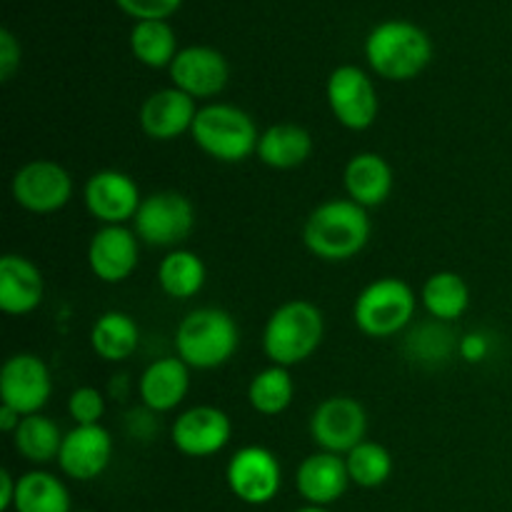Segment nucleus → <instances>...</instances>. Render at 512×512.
Masks as SVG:
<instances>
[{
  "mask_svg": "<svg viewBox=\"0 0 512 512\" xmlns=\"http://www.w3.org/2000/svg\"><path fill=\"white\" fill-rule=\"evenodd\" d=\"M370 233L373 225L363 205L350 198H333L308 215L303 225V245L325 263H345L363 253Z\"/></svg>",
  "mask_w": 512,
  "mask_h": 512,
  "instance_id": "f257e3e1",
  "label": "nucleus"
},
{
  "mask_svg": "<svg viewBox=\"0 0 512 512\" xmlns=\"http://www.w3.org/2000/svg\"><path fill=\"white\" fill-rule=\"evenodd\" d=\"M365 58L380 78L403 83L428 68L433 60V40L410 20H383L365 38Z\"/></svg>",
  "mask_w": 512,
  "mask_h": 512,
  "instance_id": "f03ea898",
  "label": "nucleus"
},
{
  "mask_svg": "<svg viewBox=\"0 0 512 512\" xmlns=\"http://www.w3.org/2000/svg\"><path fill=\"white\" fill-rule=\"evenodd\" d=\"M325 335V318L310 300H288L270 313L263 330L265 358L280 368H293L313 358Z\"/></svg>",
  "mask_w": 512,
  "mask_h": 512,
  "instance_id": "7ed1b4c3",
  "label": "nucleus"
},
{
  "mask_svg": "<svg viewBox=\"0 0 512 512\" xmlns=\"http://www.w3.org/2000/svg\"><path fill=\"white\" fill-rule=\"evenodd\" d=\"M240 345V330L223 308H195L175 330V350L188 368L215 370L228 363Z\"/></svg>",
  "mask_w": 512,
  "mask_h": 512,
  "instance_id": "20e7f679",
  "label": "nucleus"
},
{
  "mask_svg": "<svg viewBox=\"0 0 512 512\" xmlns=\"http://www.w3.org/2000/svg\"><path fill=\"white\" fill-rule=\"evenodd\" d=\"M193 143L220 163H243L258 150V125L243 108L230 103H208L195 115Z\"/></svg>",
  "mask_w": 512,
  "mask_h": 512,
  "instance_id": "39448f33",
  "label": "nucleus"
},
{
  "mask_svg": "<svg viewBox=\"0 0 512 512\" xmlns=\"http://www.w3.org/2000/svg\"><path fill=\"white\" fill-rule=\"evenodd\" d=\"M415 310V290L403 278L385 275L360 290L353 305V320L368 338H393L408 328Z\"/></svg>",
  "mask_w": 512,
  "mask_h": 512,
  "instance_id": "423d86ee",
  "label": "nucleus"
},
{
  "mask_svg": "<svg viewBox=\"0 0 512 512\" xmlns=\"http://www.w3.org/2000/svg\"><path fill=\"white\" fill-rule=\"evenodd\" d=\"M195 228V208L183 193L163 190L145 195L133 218L140 243L153 248H178Z\"/></svg>",
  "mask_w": 512,
  "mask_h": 512,
  "instance_id": "0eeeda50",
  "label": "nucleus"
},
{
  "mask_svg": "<svg viewBox=\"0 0 512 512\" xmlns=\"http://www.w3.org/2000/svg\"><path fill=\"white\" fill-rule=\"evenodd\" d=\"M225 480L240 503L268 505L283 488V468L273 450L263 445H245L228 460Z\"/></svg>",
  "mask_w": 512,
  "mask_h": 512,
  "instance_id": "6e6552de",
  "label": "nucleus"
},
{
  "mask_svg": "<svg viewBox=\"0 0 512 512\" xmlns=\"http://www.w3.org/2000/svg\"><path fill=\"white\" fill-rule=\"evenodd\" d=\"M368 433V413L348 395L325 398L310 415V438L323 453L348 455Z\"/></svg>",
  "mask_w": 512,
  "mask_h": 512,
  "instance_id": "1a4fd4ad",
  "label": "nucleus"
},
{
  "mask_svg": "<svg viewBox=\"0 0 512 512\" xmlns=\"http://www.w3.org/2000/svg\"><path fill=\"white\" fill-rule=\"evenodd\" d=\"M328 105L333 118L348 130H368L378 120L380 100L373 80L358 65H340L330 73Z\"/></svg>",
  "mask_w": 512,
  "mask_h": 512,
  "instance_id": "9d476101",
  "label": "nucleus"
},
{
  "mask_svg": "<svg viewBox=\"0 0 512 512\" xmlns=\"http://www.w3.org/2000/svg\"><path fill=\"white\" fill-rule=\"evenodd\" d=\"M15 203L35 215L58 213L73 198V178L55 160H30L13 175Z\"/></svg>",
  "mask_w": 512,
  "mask_h": 512,
  "instance_id": "9b49d317",
  "label": "nucleus"
},
{
  "mask_svg": "<svg viewBox=\"0 0 512 512\" xmlns=\"http://www.w3.org/2000/svg\"><path fill=\"white\" fill-rule=\"evenodd\" d=\"M53 395V378L45 365L33 353L10 355L0 370V400L20 415H35L48 405Z\"/></svg>",
  "mask_w": 512,
  "mask_h": 512,
  "instance_id": "f8f14e48",
  "label": "nucleus"
},
{
  "mask_svg": "<svg viewBox=\"0 0 512 512\" xmlns=\"http://www.w3.org/2000/svg\"><path fill=\"white\" fill-rule=\"evenodd\" d=\"M233 423L228 413L215 405H195L183 410L170 425V443L188 458H210L228 448Z\"/></svg>",
  "mask_w": 512,
  "mask_h": 512,
  "instance_id": "ddd939ff",
  "label": "nucleus"
},
{
  "mask_svg": "<svg viewBox=\"0 0 512 512\" xmlns=\"http://www.w3.org/2000/svg\"><path fill=\"white\" fill-rule=\"evenodd\" d=\"M88 213L103 225L133 223L143 195L138 183L123 170H98L88 178L83 190Z\"/></svg>",
  "mask_w": 512,
  "mask_h": 512,
  "instance_id": "4468645a",
  "label": "nucleus"
},
{
  "mask_svg": "<svg viewBox=\"0 0 512 512\" xmlns=\"http://www.w3.org/2000/svg\"><path fill=\"white\" fill-rule=\"evenodd\" d=\"M173 88L183 90L190 98H215L225 90L230 80V65L220 50L210 45H188L180 48L170 65Z\"/></svg>",
  "mask_w": 512,
  "mask_h": 512,
  "instance_id": "2eb2a0df",
  "label": "nucleus"
},
{
  "mask_svg": "<svg viewBox=\"0 0 512 512\" xmlns=\"http://www.w3.org/2000/svg\"><path fill=\"white\" fill-rule=\"evenodd\" d=\"M113 458V435L103 425H75L60 448L58 465L68 478L90 483L108 470Z\"/></svg>",
  "mask_w": 512,
  "mask_h": 512,
  "instance_id": "dca6fc26",
  "label": "nucleus"
},
{
  "mask_svg": "<svg viewBox=\"0 0 512 512\" xmlns=\"http://www.w3.org/2000/svg\"><path fill=\"white\" fill-rule=\"evenodd\" d=\"M140 260V238L125 225H103L88 245V265L103 283H123L135 273Z\"/></svg>",
  "mask_w": 512,
  "mask_h": 512,
  "instance_id": "f3484780",
  "label": "nucleus"
},
{
  "mask_svg": "<svg viewBox=\"0 0 512 512\" xmlns=\"http://www.w3.org/2000/svg\"><path fill=\"white\" fill-rule=\"evenodd\" d=\"M198 115L195 98L178 88H163L150 93L140 105V130L153 140H175L190 133Z\"/></svg>",
  "mask_w": 512,
  "mask_h": 512,
  "instance_id": "a211bd4d",
  "label": "nucleus"
},
{
  "mask_svg": "<svg viewBox=\"0 0 512 512\" xmlns=\"http://www.w3.org/2000/svg\"><path fill=\"white\" fill-rule=\"evenodd\" d=\"M350 485L348 465L345 458L333 453H313L298 465L295 473V488H298L300 498L308 505H318V508H328V505L338 503L345 495Z\"/></svg>",
  "mask_w": 512,
  "mask_h": 512,
  "instance_id": "6ab92c4d",
  "label": "nucleus"
},
{
  "mask_svg": "<svg viewBox=\"0 0 512 512\" xmlns=\"http://www.w3.org/2000/svg\"><path fill=\"white\" fill-rule=\"evenodd\" d=\"M45 280L38 265L25 255L8 253L0 260V310L5 315H28L40 308Z\"/></svg>",
  "mask_w": 512,
  "mask_h": 512,
  "instance_id": "aec40b11",
  "label": "nucleus"
},
{
  "mask_svg": "<svg viewBox=\"0 0 512 512\" xmlns=\"http://www.w3.org/2000/svg\"><path fill=\"white\" fill-rule=\"evenodd\" d=\"M140 400L143 408L153 410L155 415L170 413L185 400L190 390V368L183 360L175 358H158L143 370L140 375Z\"/></svg>",
  "mask_w": 512,
  "mask_h": 512,
  "instance_id": "412c9836",
  "label": "nucleus"
},
{
  "mask_svg": "<svg viewBox=\"0 0 512 512\" xmlns=\"http://www.w3.org/2000/svg\"><path fill=\"white\" fill-rule=\"evenodd\" d=\"M343 185L353 203L378 208L393 193V168L380 153H358L345 165Z\"/></svg>",
  "mask_w": 512,
  "mask_h": 512,
  "instance_id": "4be33fe9",
  "label": "nucleus"
},
{
  "mask_svg": "<svg viewBox=\"0 0 512 512\" xmlns=\"http://www.w3.org/2000/svg\"><path fill=\"white\" fill-rule=\"evenodd\" d=\"M255 155L273 170L300 168L313 155V135L298 123H275L260 133Z\"/></svg>",
  "mask_w": 512,
  "mask_h": 512,
  "instance_id": "5701e85b",
  "label": "nucleus"
},
{
  "mask_svg": "<svg viewBox=\"0 0 512 512\" xmlns=\"http://www.w3.org/2000/svg\"><path fill=\"white\" fill-rule=\"evenodd\" d=\"M90 345L105 363H123L138 350L140 328L133 315L123 310H108L90 328Z\"/></svg>",
  "mask_w": 512,
  "mask_h": 512,
  "instance_id": "b1692460",
  "label": "nucleus"
},
{
  "mask_svg": "<svg viewBox=\"0 0 512 512\" xmlns=\"http://www.w3.org/2000/svg\"><path fill=\"white\" fill-rule=\"evenodd\" d=\"M420 303H423L425 313L440 323H455L465 315L470 305V288L465 283L463 275L453 273V270H440L433 273L423 283L420 290Z\"/></svg>",
  "mask_w": 512,
  "mask_h": 512,
  "instance_id": "393cba45",
  "label": "nucleus"
},
{
  "mask_svg": "<svg viewBox=\"0 0 512 512\" xmlns=\"http://www.w3.org/2000/svg\"><path fill=\"white\" fill-rule=\"evenodd\" d=\"M205 278H208V270H205L203 258L193 250H170L158 265L160 290L173 300L195 298L203 290Z\"/></svg>",
  "mask_w": 512,
  "mask_h": 512,
  "instance_id": "a878e982",
  "label": "nucleus"
},
{
  "mask_svg": "<svg viewBox=\"0 0 512 512\" xmlns=\"http://www.w3.org/2000/svg\"><path fill=\"white\" fill-rule=\"evenodd\" d=\"M63 438L58 423L45 415H25L23 423L13 433V445L23 460L33 465H48L58 460L60 448H63Z\"/></svg>",
  "mask_w": 512,
  "mask_h": 512,
  "instance_id": "bb28decb",
  "label": "nucleus"
},
{
  "mask_svg": "<svg viewBox=\"0 0 512 512\" xmlns=\"http://www.w3.org/2000/svg\"><path fill=\"white\" fill-rule=\"evenodd\" d=\"M15 512H73L70 493L60 478L48 470H30L18 478Z\"/></svg>",
  "mask_w": 512,
  "mask_h": 512,
  "instance_id": "cd10ccee",
  "label": "nucleus"
},
{
  "mask_svg": "<svg viewBox=\"0 0 512 512\" xmlns=\"http://www.w3.org/2000/svg\"><path fill=\"white\" fill-rule=\"evenodd\" d=\"M295 398V383L288 368L280 365H270L260 373L253 375L248 385V403L255 413L265 415V418H275V415L285 413Z\"/></svg>",
  "mask_w": 512,
  "mask_h": 512,
  "instance_id": "c85d7f7f",
  "label": "nucleus"
},
{
  "mask_svg": "<svg viewBox=\"0 0 512 512\" xmlns=\"http://www.w3.org/2000/svg\"><path fill=\"white\" fill-rule=\"evenodd\" d=\"M130 50L148 68H170L178 50V38L165 20H140L130 30Z\"/></svg>",
  "mask_w": 512,
  "mask_h": 512,
  "instance_id": "c756f323",
  "label": "nucleus"
},
{
  "mask_svg": "<svg viewBox=\"0 0 512 512\" xmlns=\"http://www.w3.org/2000/svg\"><path fill=\"white\" fill-rule=\"evenodd\" d=\"M345 465H348L350 483L365 490L380 488L393 475V455L385 445L375 443V440H363L360 445H355L345 455Z\"/></svg>",
  "mask_w": 512,
  "mask_h": 512,
  "instance_id": "7c9ffc66",
  "label": "nucleus"
},
{
  "mask_svg": "<svg viewBox=\"0 0 512 512\" xmlns=\"http://www.w3.org/2000/svg\"><path fill=\"white\" fill-rule=\"evenodd\" d=\"M413 358H420L423 363H438L453 353V333L445 328V323L435 320V325H423L410 335L408 343Z\"/></svg>",
  "mask_w": 512,
  "mask_h": 512,
  "instance_id": "2f4dec72",
  "label": "nucleus"
},
{
  "mask_svg": "<svg viewBox=\"0 0 512 512\" xmlns=\"http://www.w3.org/2000/svg\"><path fill=\"white\" fill-rule=\"evenodd\" d=\"M68 415L75 425H100L105 415V398L93 385L75 388L68 398Z\"/></svg>",
  "mask_w": 512,
  "mask_h": 512,
  "instance_id": "473e14b6",
  "label": "nucleus"
},
{
  "mask_svg": "<svg viewBox=\"0 0 512 512\" xmlns=\"http://www.w3.org/2000/svg\"><path fill=\"white\" fill-rule=\"evenodd\" d=\"M125 15L140 20H165L183 5V0H115Z\"/></svg>",
  "mask_w": 512,
  "mask_h": 512,
  "instance_id": "72a5a7b5",
  "label": "nucleus"
},
{
  "mask_svg": "<svg viewBox=\"0 0 512 512\" xmlns=\"http://www.w3.org/2000/svg\"><path fill=\"white\" fill-rule=\"evenodd\" d=\"M20 68V43L8 28L0 30V80L8 83Z\"/></svg>",
  "mask_w": 512,
  "mask_h": 512,
  "instance_id": "f704fd0d",
  "label": "nucleus"
},
{
  "mask_svg": "<svg viewBox=\"0 0 512 512\" xmlns=\"http://www.w3.org/2000/svg\"><path fill=\"white\" fill-rule=\"evenodd\" d=\"M458 350L460 358H463L465 363H480V360L488 355V340L480 333H468L463 335V340L458 343Z\"/></svg>",
  "mask_w": 512,
  "mask_h": 512,
  "instance_id": "c9c22d12",
  "label": "nucleus"
},
{
  "mask_svg": "<svg viewBox=\"0 0 512 512\" xmlns=\"http://www.w3.org/2000/svg\"><path fill=\"white\" fill-rule=\"evenodd\" d=\"M128 428L133 438H150L155 433V413L153 410H133L128 420Z\"/></svg>",
  "mask_w": 512,
  "mask_h": 512,
  "instance_id": "e433bc0d",
  "label": "nucleus"
},
{
  "mask_svg": "<svg viewBox=\"0 0 512 512\" xmlns=\"http://www.w3.org/2000/svg\"><path fill=\"white\" fill-rule=\"evenodd\" d=\"M15 493H18V478H13L10 470H3V473H0V510H13Z\"/></svg>",
  "mask_w": 512,
  "mask_h": 512,
  "instance_id": "4c0bfd02",
  "label": "nucleus"
},
{
  "mask_svg": "<svg viewBox=\"0 0 512 512\" xmlns=\"http://www.w3.org/2000/svg\"><path fill=\"white\" fill-rule=\"evenodd\" d=\"M20 423H23V415H20L18 410L8 408V405H0V430H3V433L13 435Z\"/></svg>",
  "mask_w": 512,
  "mask_h": 512,
  "instance_id": "58836bf2",
  "label": "nucleus"
},
{
  "mask_svg": "<svg viewBox=\"0 0 512 512\" xmlns=\"http://www.w3.org/2000/svg\"><path fill=\"white\" fill-rule=\"evenodd\" d=\"M295 512H330V510L328 508H318V505H305V508H300Z\"/></svg>",
  "mask_w": 512,
  "mask_h": 512,
  "instance_id": "ea45409f",
  "label": "nucleus"
},
{
  "mask_svg": "<svg viewBox=\"0 0 512 512\" xmlns=\"http://www.w3.org/2000/svg\"><path fill=\"white\" fill-rule=\"evenodd\" d=\"M78 512H93V510H78Z\"/></svg>",
  "mask_w": 512,
  "mask_h": 512,
  "instance_id": "a19ab883",
  "label": "nucleus"
}]
</instances>
